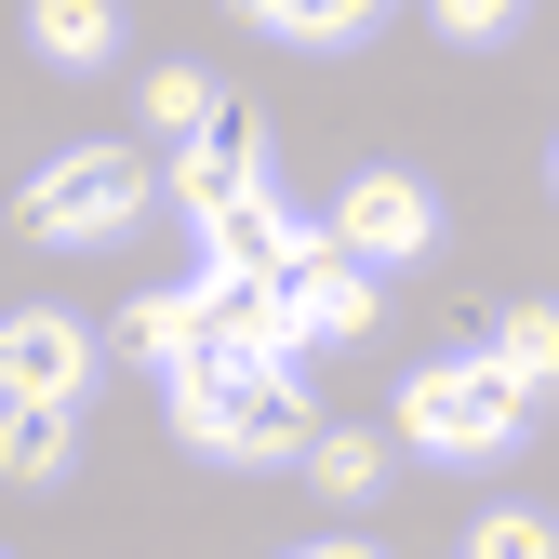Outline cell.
<instances>
[{
    "label": "cell",
    "mask_w": 559,
    "mask_h": 559,
    "mask_svg": "<svg viewBox=\"0 0 559 559\" xmlns=\"http://www.w3.org/2000/svg\"><path fill=\"white\" fill-rule=\"evenodd\" d=\"M466 360H493L520 400H559V307H493L466 333Z\"/></svg>",
    "instance_id": "cell-10"
},
{
    "label": "cell",
    "mask_w": 559,
    "mask_h": 559,
    "mask_svg": "<svg viewBox=\"0 0 559 559\" xmlns=\"http://www.w3.org/2000/svg\"><path fill=\"white\" fill-rule=\"evenodd\" d=\"M81 386H94V333L67 307H14L0 320V400H67L81 413Z\"/></svg>",
    "instance_id": "cell-6"
},
{
    "label": "cell",
    "mask_w": 559,
    "mask_h": 559,
    "mask_svg": "<svg viewBox=\"0 0 559 559\" xmlns=\"http://www.w3.org/2000/svg\"><path fill=\"white\" fill-rule=\"evenodd\" d=\"M466 559H559V533H546L533 507H479V533H466Z\"/></svg>",
    "instance_id": "cell-16"
},
{
    "label": "cell",
    "mask_w": 559,
    "mask_h": 559,
    "mask_svg": "<svg viewBox=\"0 0 559 559\" xmlns=\"http://www.w3.org/2000/svg\"><path fill=\"white\" fill-rule=\"evenodd\" d=\"M27 40H40V67H107L120 53V14H107V0H40Z\"/></svg>",
    "instance_id": "cell-12"
},
{
    "label": "cell",
    "mask_w": 559,
    "mask_h": 559,
    "mask_svg": "<svg viewBox=\"0 0 559 559\" xmlns=\"http://www.w3.org/2000/svg\"><path fill=\"white\" fill-rule=\"evenodd\" d=\"M214 107H227V94L200 81V67H147V133H174V147H187V133L214 120Z\"/></svg>",
    "instance_id": "cell-15"
},
{
    "label": "cell",
    "mask_w": 559,
    "mask_h": 559,
    "mask_svg": "<svg viewBox=\"0 0 559 559\" xmlns=\"http://www.w3.org/2000/svg\"><path fill=\"white\" fill-rule=\"evenodd\" d=\"M253 27L294 40V53H360L386 14H373V0H253Z\"/></svg>",
    "instance_id": "cell-11"
},
{
    "label": "cell",
    "mask_w": 559,
    "mask_h": 559,
    "mask_svg": "<svg viewBox=\"0 0 559 559\" xmlns=\"http://www.w3.org/2000/svg\"><path fill=\"white\" fill-rule=\"evenodd\" d=\"M346 266H413V253H427L440 240V200H427V174H346V200H333V227H320Z\"/></svg>",
    "instance_id": "cell-5"
},
{
    "label": "cell",
    "mask_w": 559,
    "mask_h": 559,
    "mask_svg": "<svg viewBox=\"0 0 559 559\" xmlns=\"http://www.w3.org/2000/svg\"><path fill=\"white\" fill-rule=\"evenodd\" d=\"M266 294L294 307V333H373V307H386V294H373V266H346L333 240H307L294 266L266 280Z\"/></svg>",
    "instance_id": "cell-8"
},
{
    "label": "cell",
    "mask_w": 559,
    "mask_h": 559,
    "mask_svg": "<svg viewBox=\"0 0 559 559\" xmlns=\"http://www.w3.org/2000/svg\"><path fill=\"white\" fill-rule=\"evenodd\" d=\"M294 559H373V546H294Z\"/></svg>",
    "instance_id": "cell-18"
},
{
    "label": "cell",
    "mask_w": 559,
    "mask_h": 559,
    "mask_svg": "<svg viewBox=\"0 0 559 559\" xmlns=\"http://www.w3.org/2000/svg\"><path fill=\"white\" fill-rule=\"evenodd\" d=\"M174 427L200 440V453H227V466H307V440H320V413H307V386L294 373H174Z\"/></svg>",
    "instance_id": "cell-1"
},
{
    "label": "cell",
    "mask_w": 559,
    "mask_h": 559,
    "mask_svg": "<svg viewBox=\"0 0 559 559\" xmlns=\"http://www.w3.org/2000/svg\"><path fill=\"white\" fill-rule=\"evenodd\" d=\"M533 427V400L493 373V360H427V373H413L400 386V440L413 453H453V466H493L507 440Z\"/></svg>",
    "instance_id": "cell-2"
},
{
    "label": "cell",
    "mask_w": 559,
    "mask_h": 559,
    "mask_svg": "<svg viewBox=\"0 0 559 559\" xmlns=\"http://www.w3.org/2000/svg\"><path fill=\"white\" fill-rule=\"evenodd\" d=\"M120 360H147V373L174 386V373H187V294H133V307H120Z\"/></svg>",
    "instance_id": "cell-13"
},
{
    "label": "cell",
    "mask_w": 559,
    "mask_h": 559,
    "mask_svg": "<svg viewBox=\"0 0 559 559\" xmlns=\"http://www.w3.org/2000/svg\"><path fill=\"white\" fill-rule=\"evenodd\" d=\"M440 40L453 53H493V40H520V14H507V0H440Z\"/></svg>",
    "instance_id": "cell-17"
},
{
    "label": "cell",
    "mask_w": 559,
    "mask_h": 559,
    "mask_svg": "<svg viewBox=\"0 0 559 559\" xmlns=\"http://www.w3.org/2000/svg\"><path fill=\"white\" fill-rule=\"evenodd\" d=\"M147 160H133V147H67V160H40L27 174V200H14V227L27 240H120L133 214H147Z\"/></svg>",
    "instance_id": "cell-3"
},
{
    "label": "cell",
    "mask_w": 559,
    "mask_h": 559,
    "mask_svg": "<svg viewBox=\"0 0 559 559\" xmlns=\"http://www.w3.org/2000/svg\"><path fill=\"white\" fill-rule=\"evenodd\" d=\"M307 240H320V227L266 187V200H240V214H214V227H200V280H280Z\"/></svg>",
    "instance_id": "cell-7"
},
{
    "label": "cell",
    "mask_w": 559,
    "mask_h": 559,
    "mask_svg": "<svg viewBox=\"0 0 559 559\" xmlns=\"http://www.w3.org/2000/svg\"><path fill=\"white\" fill-rule=\"evenodd\" d=\"M160 187L187 200L200 227H214V214H240V200H266V107H240V94H227V107H214V120H200L187 147L160 160Z\"/></svg>",
    "instance_id": "cell-4"
},
{
    "label": "cell",
    "mask_w": 559,
    "mask_h": 559,
    "mask_svg": "<svg viewBox=\"0 0 559 559\" xmlns=\"http://www.w3.org/2000/svg\"><path fill=\"white\" fill-rule=\"evenodd\" d=\"M67 466H81V413L67 400H0V479H14V493H53Z\"/></svg>",
    "instance_id": "cell-9"
},
{
    "label": "cell",
    "mask_w": 559,
    "mask_h": 559,
    "mask_svg": "<svg viewBox=\"0 0 559 559\" xmlns=\"http://www.w3.org/2000/svg\"><path fill=\"white\" fill-rule=\"evenodd\" d=\"M307 479H320V493H386V440L320 427V440H307Z\"/></svg>",
    "instance_id": "cell-14"
}]
</instances>
